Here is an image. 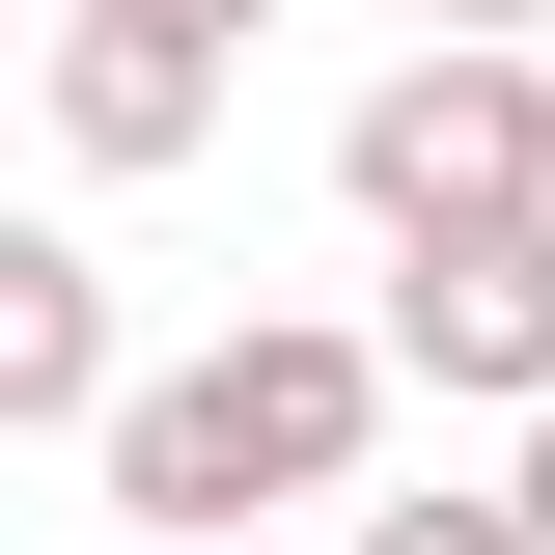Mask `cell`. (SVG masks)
<instances>
[{"label": "cell", "instance_id": "cell-9", "mask_svg": "<svg viewBox=\"0 0 555 555\" xmlns=\"http://www.w3.org/2000/svg\"><path fill=\"white\" fill-rule=\"evenodd\" d=\"M500 500H528V528H555V416H528V473H500Z\"/></svg>", "mask_w": 555, "mask_h": 555}, {"label": "cell", "instance_id": "cell-5", "mask_svg": "<svg viewBox=\"0 0 555 555\" xmlns=\"http://www.w3.org/2000/svg\"><path fill=\"white\" fill-rule=\"evenodd\" d=\"M0 416H28V444H112V416H139V361H112V278H83L56 222L0 250Z\"/></svg>", "mask_w": 555, "mask_h": 555}, {"label": "cell", "instance_id": "cell-3", "mask_svg": "<svg viewBox=\"0 0 555 555\" xmlns=\"http://www.w3.org/2000/svg\"><path fill=\"white\" fill-rule=\"evenodd\" d=\"M389 361L473 416H555V222H473V250H389Z\"/></svg>", "mask_w": 555, "mask_h": 555}, {"label": "cell", "instance_id": "cell-2", "mask_svg": "<svg viewBox=\"0 0 555 555\" xmlns=\"http://www.w3.org/2000/svg\"><path fill=\"white\" fill-rule=\"evenodd\" d=\"M334 195L389 222V250L555 222V56H500V28H416V56L361 83V112H334Z\"/></svg>", "mask_w": 555, "mask_h": 555}, {"label": "cell", "instance_id": "cell-10", "mask_svg": "<svg viewBox=\"0 0 555 555\" xmlns=\"http://www.w3.org/2000/svg\"><path fill=\"white\" fill-rule=\"evenodd\" d=\"M112 555H250V528H112Z\"/></svg>", "mask_w": 555, "mask_h": 555}, {"label": "cell", "instance_id": "cell-1", "mask_svg": "<svg viewBox=\"0 0 555 555\" xmlns=\"http://www.w3.org/2000/svg\"><path fill=\"white\" fill-rule=\"evenodd\" d=\"M389 389H416L389 334H334V306H250V334L139 361V416L83 444V473H112L139 528H250V500H334L361 444H389Z\"/></svg>", "mask_w": 555, "mask_h": 555}, {"label": "cell", "instance_id": "cell-6", "mask_svg": "<svg viewBox=\"0 0 555 555\" xmlns=\"http://www.w3.org/2000/svg\"><path fill=\"white\" fill-rule=\"evenodd\" d=\"M361 555H555L528 500H361Z\"/></svg>", "mask_w": 555, "mask_h": 555}, {"label": "cell", "instance_id": "cell-8", "mask_svg": "<svg viewBox=\"0 0 555 555\" xmlns=\"http://www.w3.org/2000/svg\"><path fill=\"white\" fill-rule=\"evenodd\" d=\"M167 28H195V56H250V28H278V0H167Z\"/></svg>", "mask_w": 555, "mask_h": 555}, {"label": "cell", "instance_id": "cell-4", "mask_svg": "<svg viewBox=\"0 0 555 555\" xmlns=\"http://www.w3.org/2000/svg\"><path fill=\"white\" fill-rule=\"evenodd\" d=\"M56 139H83V167H195V139H222V56L167 28V0H56Z\"/></svg>", "mask_w": 555, "mask_h": 555}, {"label": "cell", "instance_id": "cell-7", "mask_svg": "<svg viewBox=\"0 0 555 555\" xmlns=\"http://www.w3.org/2000/svg\"><path fill=\"white\" fill-rule=\"evenodd\" d=\"M389 28H500V56H528V28H555V0H389Z\"/></svg>", "mask_w": 555, "mask_h": 555}]
</instances>
